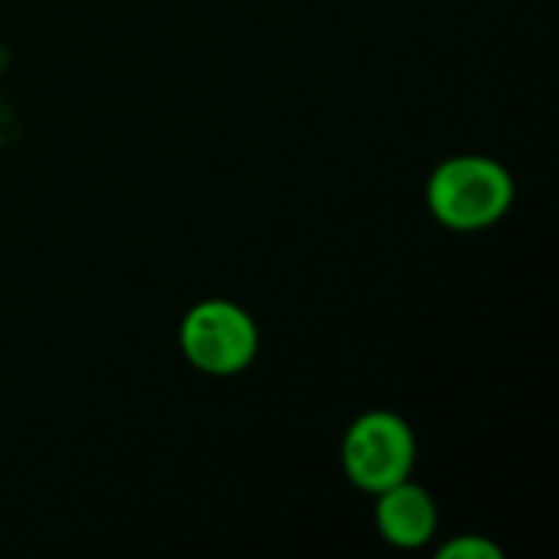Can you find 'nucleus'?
Here are the masks:
<instances>
[{
  "instance_id": "1",
  "label": "nucleus",
  "mask_w": 559,
  "mask_h": 559,
  "mask_svg": "<svg viewBox=\"0 0 559 559\" xmlns=\"http://www.w3.org/2000/svg\"><path fill=\"white\" fill-rule=\"evenodd\" d=\"M426 200L442 226L455 233H478L508 216L514 203V180L498 160L462 154L432 170Z\"/></svg>"
},
{
  "instance_id": "2",
  "label": "nucleus",
  "mask_w": 559,
  "mask_h": 559,
  "mask_svg": "<svg viewBox=\"0 0 559 559\" xmlns=\"http://www.w3.org/2000/svg\"><path fill=\"white\" fill-rule=\"evenodd\" d=\"M180 354L200 373L233 377L255 360L259 328L246 308L226 298H206L180 321Z\"/></svg>"
},
{
  "instance_id": "3",
  "label": "nucleus",
  "mask_w": 559,
  "mask_h": 559,
  "mask_svg": "<svg viewBox=\"0 0 559 559\" xmlns=\"http://www.w3.org/2000/svg\"><path fill=\"white\" fill-rule=\"evenodd\" d=\"M341 465L354 488L380 495L413 475L416 436L409 423L396 413L373 409L364 413L344 436Z\"/></svg>"
},
{
  "instance_id": "4",
  "label": "nucleus",
  "mask_w": 559,
  "mask_h": 559,
  "mask_svg": "<svg viewBox=\"0 0 559 559\" xmlns=\"http://www.w3.org/2000/svg\"><path fill=\"white\" fill-rule=\"evenodd\" d=\"M439 511L432 495L409 478L377 495V531L396 550H419L436 537Z\"/></svg>"
},
{
  "instance_id": "5",
  "label": "nucleus",
  "mask_w": 559,
  "mask_h": 559,
  "mask_svg": "<svg viewBox=\"0 0 559 559\" xmlns=\"http://www.w3.org/2000/svg\"><path fill=\"white\" fill-rule=\"evenodd\" d=\"M439 559H501V550H498L491 540H485V537L465 534V537L449 540V544L439 550Z\"/></svg>"
}]
</instances>
